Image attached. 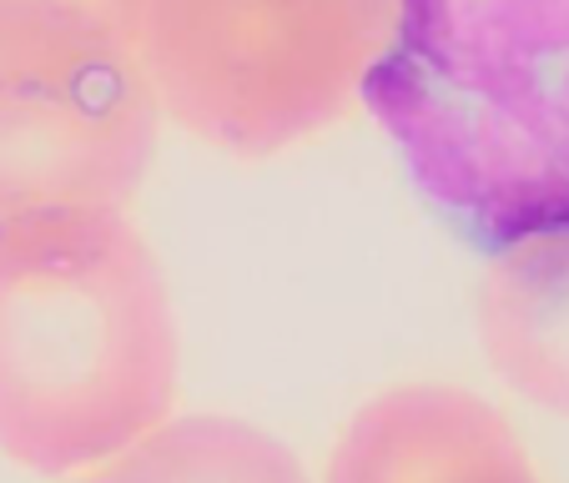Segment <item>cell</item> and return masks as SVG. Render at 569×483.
<instances>
[{"label": "cell", "instance_id": "1", "mask_svg": "<svg viewBox=\"0 0 569 483\" xmlns=\"http://www.w3.org/2000/svg\"><path fill=\"white\" fill-rule=\"evenodd\" d=\"M358 101L473 248L569 227V0H393Z\"/></svg>", "mask_w": 569, "mask_h": 483}, {"label": "cell", "instance_id": "2", "mask_svg": "<svg viewBox=\"0 0 569 483\" xmlns=\"http://www.w3.org/2000/svg\"><path fill=\"white\" fill-rule=\"evenodd\" d=\"M167 268L121 207L0 227V453L31 473H101L177 403Z\"/></svg>", "mask_w": 569, "mask_h": 483}, {"label": "cell", "instance_id": "3", "mask_svg": "<svg viewBox=\"0 0 569 483\" xmlns=\"http://www.w3.org/2000/svg\"><path fill=\"white\" fill-rule=\"evenodd\" d=\"M393 0H137L161 117L237 161H268L348 117L388 46Z\"/></svg>", "mask_w": 569, "mask_h": 483}, {"label": "cell", "instance_id": "4", "mask_svg": "<svg viewBox=\"0 0 569 483\" xmlns=\"http://www.w3.org/2000/svg\"><path fill=\"white\" fill-rule=\"evenodd\" d=\"M161 107L137 41L71 16H0V227L127 207L157 157Z\"/></svg>", "mask_w": 569, "mask_h": 483}, {"label": "cell", "instance_id": "5", "mask_svg": "<svg viewBox=\"0 0 569 483\" xmlns=\"http://www.w3.org/2000/svg\"><path fill=\"white\" fill-rule=\"evenodd\" d=\"M333 479H529L535 463L519 449L499 409L463 388L413 383L378 393L353 413L333 453Z\"/></svg>", "mask_w": 569, "mask_h": 483}, {"label": "cell", "instance_id": "6", "mask_svg": "<svg viewBox=\"0 0 569 483\" xmlns=\"http://www.w3.org/2000/svg\"><path fill=\"white\" fill-rule=\"evenodd\" d=\"M473 292V333L505 388L569 419V227L489 252Z\"/></svg>", "mask_w": 569, "mask_h": 483}, {"label": "cell", "instance_id": "7", "mask_svg": "<svg viewBox=\"0 0 569 483\" xmlns=\"http://www.w3.org/2000/svg\"><path fill=\"white\" fill-rule=\"evenodd\" d=\"M101 473H187V479H282L292 459L272 439L222 419H192L172 429H151Z\"/></svg>", "mask_w": 569, "mask_h": 483}, {"label": "cell", "instance_id": "8", "mask_svg": "<svg viewBox=\"0 0 569 483\" xmlns=\"http://www.w3.org/2000/svg\"><path fill=\"white\" fill-rule=\"evenodd\" d=\"M0 16H71V21L117 26L131 36L137 0H0Z\"/></svg>", "mask_w": 569, "mask_h": 483}]
</instances>
